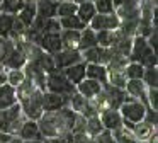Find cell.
Here are the masks:
<instances>
[{
	"mask_svg": "<svg viewBox=\"0 0 158 143\" xmlns=\"http://www.w3.org/2000/svg\"><path fill=\"white\" fill-rule=\"evenodd\" d=\"M127 60L138 61L143 67H156V53L150 48L146 37L139 36V34H136L131 41V51Z\"/></svg>",
	"mask_w": 158,
	"mask_h": 143,
	"instance_id": "6da1fadb",
	"label": "cell"
},
{
	"mask_svg": "<svg viewBox=\"0 0 158 143\" xmlns=\"http://www.w3.org/2000/svg\"><path fill=\"white\" fill-rule=\"evenodd\" d=\"M39 131L43 138H61L65 133H70L63 123L60 112H43V116L38 119Z\"/></svg>",
	"mask_w": 158,
	"mask_h": 143,
	"instance_id": "7a4b0ae2",
	"label": "cell"
},
{
	"mask_svg": "<svg viewBox=\"0 0 158 143\" xmlns=\"http://www.w3.org/2000/svg\"><path fill=\"white\" fill-rule=\"evenodd\" d=\"M24 119H26V116L22 114L19 102L10 106V107L0 109V131L9 133V135H17Z\"/></svg>",
	"mask_w": 158,
	"mask_h": 143,
	"instance_id": "3957f363",
	"label": "cell"
},
{
	"mask_svg": "<svg viewBox=\"0 0 158 143\" xmlns=\"http://www.w3.org/2000/svg\"><path fill=\"white\" fill-rule=\"evenodd\" d=\"M46 90L55 92V94H61L70 97L72 94L77 92V87L65 77L63 70H51L46 73Z\"/></svg>",
	"mask_w": 158,
	"mask_h": 143,
	"instance_id": "277c9868",
	"label": "cell"
},
{
	"mask_svg": "<svg viewBox=\"0 0 158 143\" xmlns=\"http://www.w3.org/2000/svg\"><path fill=\"white\" fill-rule=\"evenodd\" d=\"M19 106H21L22 114L27 119L38 121L43 116V112H44V109H43V90L34 89L29 95H26L24 99L19 101Z\"/></svg>",
	"mask_w": 158,
	"mask_h": 143,
	"instance_id": "5b68a950",
	"label": "cell"
},
{
	"mask_svg": "<svg viewBox=\"0 0 158 143\" xmlns=\"http://www.w3.org/2000/svg\"><path fill=\"white\" fill-rule=\"evenodd\" d=\"M119 112L123 116V119H127V121H133V123H139L144 118L146 106L141 101H138V99L131 97V95H126L124 102L119 106Z\"/></svg>",
	"mask_w": 158,
	"mask_h": 143,
	"instance_id": "8992f818",
	"label": "cell"
},
{
	"mask_svg": "<svg viewBox=\"0 0 158 143\" xmlns=\"http://www.w3.org/2000/svg\"><path fill=\"white\" fill-rule=\"evenodd\" d=\"M121 26V17L117 15V12L112 14H95L94 19L90 20L89 27H92L94 31H102V29H109V31H116Z\"/></svg>",
	"mask_w": 158,
	"mask_h": 143,
	"instance_id": "52a82bcc",
	"label": "cell"
},
{
	"mask_svg": "<svg viewBox=\"0 0 158 143\" xmlns=\"http://www.w3.org/2000/svg\"><path fill=\"white\" fill-rule=\"evenodd\" d=\"M51 56H53V61H55V67L58 70H63L70 65L82 61V51L73 50V48H61L58 53L51 54Z\"/></svg>",
	"mask_w": 158,
	"mask_h": 143,
	"instance_id": "ba28073f",
	"label": "cell"
},
{
	"mask_svg": "<svg viewBox=\"0 0 158 143\" xmlns=\"http://www.w3.org/2000/svg\"><path fill=\"white\" fill-rule=\"evenodd\" d=\"M112 58V50L110 48H102V46H92L89 50L82 51V60L85 63H102L107 65Z\"/></svg>",
	"mask_w": 158,
	"mask_h": 143,
	"instance_id": "9c48e42d",
	"label": "cell"
},
{
	"mask_svg": "<svg viewBox=\"0 0 158 143\" xmlns=\"http://www.w3.org/2000/svg\"><path fill=\"white\" fill-rule=\"evenodd\" d=\"M99 118H100V123H102L104 129L116 131V129L123 128V116H121L119 109L104 107L99 111Z\"/></svg>",
	"mask_w": 158,
	"mask_h": 143,
	"instance_id": "30bf717a",
	"label": "cell"
},
{
	"mask_svg": "<svg viewBox=\"0 0 158 143\" xmlns=\"http://www.w3.org/2000/svg\"><path fill=\"white\" fill-rule=\"evenodd\" d=\"M26 61H27V54H26L22 41L19 39V41H15L14 50H12L10 53H9V56L2 61V65H4L7 70H10V68H22L26 65Z\"/></svg>",
	"mask_w": 158,
	"mask_h": 143,
	"instance_id": "8fae6325",
	"label": "cell"
},
{
	"mask_svg": "<svg viewBox=\"0 0 158 143\" xmlns=\"http://www.w3.org/2000/svg\"><path fill=\"white\" fill-rule=\"evenodd\" d=\"M65 106H68V97L66 95L43 90V109H44V112H56Z\"/></svg>",
	"mask_w": 158,
	"mask_h": 143,
	"instance_id": "7c38bea8",
	"label": "cell"
},
{
	"mask_svg": "<svg viewBox=\"0 0 158 143\" xmlns=\"http://www.w3.org/2000/svg\"><path fill=\"white\" fill-rule=\"evenodd\" d=\"M38 46L41 48L44 53L55 54L63 48L61 36H60V32H43L41 37H39V41H38Z\"/></svg>",
	"mask_w": 158,
	"mask_h": 143,
	"instance_id": "4fadbf2b",
	"label": "cell"
},
{
	"mask_svg": "<svg viewBox=\"0 0 158 143\" xmlns=\"http://www.w3.org/2000/svg\"><path fill=\"white\" fill-rule=\"evenodd\" d=\"M17 136L22 138L24 141H29V140H44L43 135H41V131H39L38 121H34V119H27V118L22 121L21 128H19V131H17Z\"/></svg>",
	"mask_w": 158,
	"mask_h": 143,
	"instance_id": "5bb4252c",
	"label": "cell"
},
{
	"mask_svg": "<svg viewBox=\"0 0 158 143\" xmlns=\"http://www.w3.org/2000/svg\"><path fill=\"white\" fill-rule=\"evenodd\" d=\"M124 90H126L127 95L141 101L144 106L148 107V99H146V85L141 78L138 80H126V85H124Z\"/></svg>",
	"mask_w": 158,
	"mask_h": 143,
	"instance_id": "9a60e30c",
	"label": "cell"
},
{
	"mask_svg": "<svg viewBox=\"0 0 158 143\" xmlns=\"http://www.w3.org/2000/svg\"><path fill=\"white\" fill-rule=\"evenodd\" d=\"M102 90V84L97 80H94V78H83L80 84H77V92H78L80 95H83V97L90 99L92 101L94 97H97V94Z\"/></svg>",
	"mask_w": 158,
	"mask_h": 143,
	"instance_id": "2e32d148",
	"label": "cell"
},
{
	"mask_svg": "<svg viewBox=\"0 0 158 143\" xmlns=\"http://www.w3.org/2000/svg\"><path fill=\"white\" fill-rule=\"evenodd\" d=\"M85 67H87V63L82 60V61H78V63H73V65H70V67L63 68V73H65V77L77 87V84H80V82L85 78Z\"/></svg>",
	"mask_w": 158,
	"mask_h": 143,
	"instance_id": "e0dca14e",
	"label": "cell"
},
{
	"mask_svg": "<svg viewBox=\"0 0 158 143\" xmlns=\"http://www.w3.org/2000/svg\"><path fill=\"white\" fill-rule=\"evenodd\" d=\"M85 77L94 78L100 84H107V65L102 63H87L85 67Z\"/></svg>",
	"mask_w": 158,
	"mask_h": 143,
	"instance_id": "ac0fdd59",
	"label": "cell"
},
{
	"mask_svg": "<svg viewBox=\"0 0 158 143\" xmlns=\"http://www.w3.org/2000/svg\"><path fill=\"white\" fill-rule=\"evenodd\" d=\"M17 104V95H15V87L10 84H2L0 85V109L10 107Z\"/></svg>",
	"mask_w": 158,
	"mask_h": 143,
	"instance_id": "d6986e66",
	"label": "cell"
},
{
	"mask_svg": "<svg viewBox=\"0 0 158 143\" xmlns=\"http://www.w3.org/2000/svg\"><path fill=\"white\" fill-rule=\"evenodd\" d=\"M75 14L80 17V20H82L85 26H89L90 20L94 19V15L97 14V10H95V5H94L92 0H85V2L77 3V12Z\"/></svg>",
	"mask_w": 158,
	"mask_h": 143,
	"instance_id": "ffe728a7",
	"label": "cell"
},
{
	"mask_svg": "<svg viewBox=\"0 0 158 143\" xmlns=\"http://www.w3.org/2000/svg\"><path fill=\"white\" fill-rule=\"evenodd\" d=\"M56 9H58V2H48V0H36V15L43 17V19L56 17Z\"/></svg>",
	"mask_w": 158,
	"mask_h": 143,
	"instance_id": "44dd1931",
	"label": "cell"
},
{
	"mask_svg": "<svg viewBox=\"0 0 158 143\" xmlns=\"http://www.w3.org/2000/svg\"><path fill=\"white\" fill-rule=\"evenodd\" d=\"M17 17L26 27L31 26L34 17H36V0H27V2L24 3V7L17 12Z\"/></svg>",
	"mask_w": 158,
	"mask_h": 143,
	"instance_id": "7402d4cb",
	"label": "cell"
},
{
	"mask_svg": "<svg viewBox=\"0 0 158 143\" xmlns=\"http://www.w3.org/2000/svg\"><path fill=\"white\" fill-rule=\"evenodd\" d=\"M155 126L148 124L146 121H139V123H134L133 129H131V133H133L134 136H136L139 141H146V140L153 138V133H155Z\"/></svg>",
	"mask_w": 158,
	"mask_h": 143,
	"instance_id": "603a6c76",
	"label": "cell"
},
{
	"mask_svg": "<svg viewBox=\"0 0 158 143\" xmlns=\"http://www.w3.org/2000/svg\"><path fill=\"white\" fill-rule=\"evenodd\" d=\"M92 46H97V36H95V31L92 27L85 26L82 31H80V39H78V50H89Z\"/></svg>",
	"mask_w": 158,
	"mask_h": 143,
	"instance_id": "cb8c5ba5",
	"label": "cell"
},
{
	"mask_svg": "<svg viewBox=\"0 0 158 143\" xmlns=\"http://www.w3.org/2000/svg\"><path fill=\"white\" fill-rule=\"evenodd\" d=\"M60 36H61L63 48H73V50H78L80 31H77V29H61L60 31Z\"/></svg>",
	"mask_w": 158,
	"mask_h": 143,
	"instance_id": "d4e9b609",
	"label": "cell"
},
{
	"mask_svg": "<svg viewBox=\"0 0 158 143\" xmlns=\"http://www.w3.org/2000/svg\"><path fill=\"white\" fill-rule=\"evenodd\" d=\"M100 131H104V126H102V123H100L99 114L85 118V133L87 135L92 136V138H95Z\"/></svg>",
	"mask_w": 158,
	"mask_h": 143,
	"instance_id": "484cf974",
	"label": "cell"
},
{
	"mask_svg": "<svg viewBox=\"0 0 158 143\" xmlns=\"http://www.w3.org/2000/svg\"><path fill=\"white\" fill-rule=\"evenodd\" d=\"M123 72H124L126 80H138V78L143 77L144 67L141 63H138V61H129V63H126Z\"/></svg>",
	"mask_w": 158,
	"mask_h": 143,
	"instance_id": "4316f807",
	"label": "cell"
},
{
	"mask_svg": "<svg viewBox=\"0 0 158 143\" xmlns=\"http://www.w3.org/2000/svg\"><path fill=\"white\" fill-rule=\"evenodd\" d=\"M116 31H109V29L95 31L97 44H99V46H102V48H112L114 41H116Z\"/></svg>",
	"mask_w": 158,
	"mask_h": 143,
	"instance_id": "83f0119b",
	"label": "cell"
},
{
	"mask_svg": "<svg viewBox=\"0 0 158 143\" xmlns=\"http://www.w3.org/2000/svg\"><path fill=\"white\" fill-rule=\"evenodd\" d=\"M27 0H2L0 2V12L10 14V15H17V12L24 7Z\"/></svg>",
	"mask_w": 158,
	"mask_h": 143,
	"instance_id": "f1b7e54d",
	"label": "cell"
},
{
	"mask_svg": "<svg viewBox=\"0 0 158 143\" xmlns=\"http://www.w3.org/2000/svg\"><path fill=\"white\" fill-rule=\"evenodd\" d=\"M58 20H60L61 29H77V31H82L83 27H85V24L80 20V17L77 15V14H73V15H66V17H58Z\"/></svg>",
	"mask_w": 158,
	"mask_h": 143,
	"instance_id": "f546056e",
	"label": "cell"
},
{
	"mask_svg": "<svg viewBox=\"0 0 158 143\" xmlns=\"http://www.w3.org/2000/svg\"><path fill=\"white\" fill-rule=\"evenodd\" d=\"M12 22H14V15L0 12V37H4V39L10 37Z\"/></svg>",
	"mask_w": 158,
	"mask_h": 143,
	"instance_id": "4dcf8cb0",
	"label": "cell"
},
{
	"mask_svg": "<svg viewBox=\"0 0 158 143\" xmlns=\"http://www.w3.org/2000/svg\"><path fill=\"white\" fill-rule=\"evenodd\" d=\"M77 12V3L73 0H60L58 9H56V17H66L73 15Z\"/></svg>",
	"mask_w": 158,
	"mask_h": 143,
	"instance_id": "1f68e13d",
	"label": "cell"
},
{
	"mask_svg": "<svg viewBox=\"0 0 158 143\" xmlns=\"http://www.w3.org/2000/svg\"><path fill=\"white\" fill-rule=\"evenodd\" d=\"M112 135H114V138H116V143H141L139 140L126 128L116 129V131H112Z\"/></svg>",
	"mask_w": 158,
	"mask_h": 143,
	"instance_id": "d6a6232c",
	"label": "cell"
},
{
	"mask_svg": "<svg viewBox=\"0 0 158 143\" xmlns=\"http://www.w3.org/2000/svg\"><path fill=\"white\" fill-rule=\"evenodd\" d=\"M141 80L144 82L146 87H158V70H156V67H144Z\"/></svg>",
	"mask_w": 158,
	"mask_h": 143,
	"instance_id": "836d02e7",
	"label": "cell"
},
{
	"mask_svg": "<svg viewBox=\"0 0 158 143\" xmlns=\"http://www.w3.org/2000/svg\"><path fill=\"white\" fill-rule=\"evenodd\" d=\"M24 78H26V73L22 68H10V70H7V84L14 85V87H17Z\"/></svg>",
	"mask_w": 158,
	"mask_h": 143,
	"instance_id": "e575fe53",
	"label": "cell"
},
{
	"mask_svg": "<svg viewBox=\"0 0 158 143\" xmlns=\"http://www.w3.org/2000/svg\"><path fill=\"white\" fill-rule=\"evenodd\" d=\"M94 5H95L97 14H112V12H116V5L112 3V0H95Z\"/></svg>",
	"mask_w": 158,
	"mask_h": 143,
	"instance_id": "d590c367",
	"label": "cell"
},
{
	"mask_svg": "<svg viewBox=\"0 0 158 143\" xmlns=\"http://www.w3.org/2000/svg\"><path fill=\"white\" fill-rule=\"evenodd\" d=\"M14 46H15V41H12L10 37H7V39L0 37V63L9 56V53L14 50Z\"/></svg>",
	"mask_w": 158,
	"mask_h": 143,
	"instance_id": "8d00e7d4",
	"label": "cell"
},
{
	"mask_svg": "<svg viewBox=\"0 0 158 143\" xmlns=\"http://www.w3.org/2000/svg\"><path fill=\"white\" fill-rule=\"evenodd\" d=\"M146 99L148 107L158 111V87H146Z\"/></svg>",
	"mask_w": 158,
	"mask_h": 143,
	"instance_id": "74e56055",
	"label": "cell"
},
{
	"mask_svg": "<svg viewBox=\"0 0 158 143\" xmlns=\"http://www.w3.org/2000/svg\"><path fill=\"white\" fill-rule=\"evenodd\" d=\"M61 31V26H60L58 17H49V19L44 20V29L43 32H60Z\"/></svg>",
	"mask_w": 158,
	"mask_h": 143,
	"instance_id": "f35d334b",
	"label": "cell"
},
{
	"mask_svg": "<svg viewBox=\"0 0 158 143\" xmlns=\"http://www.w3.org/2000/svg\"><path fill=\"white\" fill-rule=\"evenodd\" d=\"M95 143H116V138H114L112 131L104 129V131H100L99 135L95 136Z\"/></svg>",
	"mask_w": 158,
	"mask_h": 143,
	"instance_id": "ab89813d",
	"label": "cell"
},
{
	"mask_svg": "<svg viewBox=\"0 0 158 143\" xmlns=\"http://www.w3.org/2000/svg\"><path fill=\"white\" fill-rule=\"evenodd\" d=\"M5 82H7V68L0 63V85L5 84Z\"/></svg>",
	"mask_w": 158,
	"mask_h": 143,
	"instance_id": "60d3db41",
	"label": "cell"
},
{
	"mask_svg": "<svg viewBox=\"0 0 158 143\" xmlns=\"http://www.w3.org/2000/svg\"><path fill=\"white\" fill-rule=\"evenodd\" d=\"M12 135H9V133H2L0 131V143H7L9 140H10Z\"/></svg>",
	"mask_w": 158,
	"mask_h": 143,
	"instance_id": "b9f144b4",
	"label": "cell"
},
{
	"mask_svg": "<svg viewBox=\"0 0 158 143\" xmlns=\"http://www.w3.org/2000/svg\"><path fill=\"white\" fill-rule=\"evenodd\" d=\"M7 143H24V140H22V138H19L17 135H12V136H10V140H9Z\"/></svg>",
	"mask_w": 158,
	"mask_h": 143,
	"instance_id": "7bdbcfd3",
	"label": "cell"
},
{
	"mask_svg": "<svg viewBox=\"0 0 158 143\" xmlns=\"http://www.w3.org/2000/svg\"><path fill=\"white\" fill-rule=\"evenodd\" d=\"M75 3H80V2H85V0H73Z\"/></svg>",
	"mask_w": 158,
	"mask_h": 143,
	"instance_id": "ee69618b",
	"label": "cell"
},
{
	"mask_svg": "<svg viewBox=\"0 0 158 143\" xmlns=\"http://www.w3.org/2000/svg\"><path fill=\"white\" fill-rule=\"evenodd\" d=\"M48 2H60V0H48Z\"/></svg>",
	"mask_w": 158,
	"mask_h": 143,
	"instance_id": "f6af8a7d",
	"label": "cell"
},
{
	"mask_svg": "<svg viewBox=\"0 0 158 143\" xmlns=\"http://www.w3.org/2000/svg\"><path fill=\"white\" fill-rule=\"evenodd\" d=\"M92 2H95V0H92Z\"/></svg>",
	"mask_w": 158,
	"mask_h": 143,
	"instance_id": "bcb514c9",
	"label": "cell"
},
{
	"mask_svg": "<svg viewBox=\"0 0 158 143\" xmlns=\"http://www.w3.org/2000/svg\"><path fill=\"white\" fill-rule=\"evenodd\" d=\"M138 2H139V0H138Z\"/></svg>",
	"mask_w": 158,
	"mask_h": 143,
	"instance_id": "7dc6e473",
	"label": "cell"
},
{
	"mask_svg": "<svg viewBox=\"0 0 158 143\" xmlns=\"http://www.w3.org/2000/svg\"><path fill=\"white\" fill-rule=\"evenodd\" d=\"M0 2H2V0H0Z\"/></svg>",
	"mask_w": 158,
	"mask_h": 143,
	"instance_id": "c3c4849f",
	"label": "cell"
}]
</instances>
